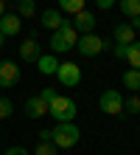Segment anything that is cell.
<instances>
[{"label":"cell","mask_w":140,"mask_h":155,"mask_svg":"<svg viewBox=\"0 0 140 155\" xmlns=\"http://www.w3.org/2000/svg\"><path fill=\"white\" fill-rule=\"evenodd\" d=\"M81 138V130L73 121H62V124H56L53 130H51V141L56 144V150H70V147H76Z\"/></svg>","instance_id":"6da1fadb"},{"label":"cell","mask_w":140,"mask_h":155,"mask_svg":"<svg viewBox=\"0 0 140 155\" xmlns=\"http://www.w3.org/2000/svg\"><path fill=\"white\" fill-rule=\"evenodd\" d=\"M76 40H79V34H76V28L70 25V20H67L62 28H56V31L51 34V51H53V54H64V51L76 48Z\"/></svg>","instance_id":"7a4b0ae2"},{"label":"cell","mask_w":140,"mask_h":155,"mask_svg":"<svg viewBox=\"0 0 140 155\" xmlns=\"http://www.w3.org/2000/svg\"><path fill=\"white\" fill-rule=\"evenodd\" d=\"M76 113H79V107H76V102H73L70 96H56L53 102L48 104V116L56 118V124L73 121V118H76Z\"/></svg>","instance_id":"3957f363"},{"label":"cell","mask_w":140,"mask_h":155,"mask_svg":"<svg viewBox=\"0 0 140 155\" xmlns=\"http://www.w3.org/2000/svg\"><path fill=\"white\" fill-rule=\"evenodd\" d=\"M76 48H79V54H81V57H98L101 51L112 48V42H107L104 37H98V34H79Z\"/></svg>","instance_id":"277c9868"},{"label":"cell","mask_w":140,"mask_h":155,"mask_svg":"<svg viewBox=\"0 0 140 155\" xmlns=\"http://www.w3.org/2000/svg\"><path fill=\"white\" fill-rule=\"evenodd\" d=\"M56 79H59L64 87H76V85H81V68L76 65V62H59Z\"/></svg>","instance_id":"5b68a950"},{"label":"cell","mask_w":140,"mask_h":155,"mask_svg":"<svg viewBox=\"0 0 140 155\" xmlns=\"http://www.w3.org/2000/svg\"><path fill=\"white\" fill-rule=\"evenodd\" d=\"M98 107L107 116H120L123 113V96H120V90H104L101 99H98Z\"/></svg>","instance_id":"8992f818"},{"label":"cell","mask_w":140,"mask_h":155,"mask_svg":"<svg viewBox=\"0 0 140 155\" xmlns=\"http://www.w3.org/2000/svg\"><path fill=\"white\" fill-rule=\"evenodd\" d=\"M95 23H98V20H95V14L87 12V8H84V12H79V14H73V20H70V25L76 28V34H92Z\"/></svg>","instance_id":"52a82bcc"},{"label":"cell","mask_w":140,"mask_h":155,"mask_svg":"<svg viewBox=\"0 0 140 155\" xmlns=\"http://www.w3.org/2000/svg\"><path fill=\"white\" fill-rule=\"evenodd\" d=\"M20 82V65L17 62H0V87H14Z\"/></svg>","instance_id":"ba28073f"},{"label":"cell","mask_w":140,"mask_h":155,"mask_svg":"<svg viewBox=\"0 0 140 155\" xmlns=\"http://www.w3.org/2000/svg\"><path fill=\"white\" fill-rule=\"evenodd\" d=\"M64 23H67V20L62 17V12H59V8H45V12L39 14V25H42V28L56 31V28H62Z\"/></svg>","instance_id":"9c48e42d"},{"label":"cell","mask_w":140,"mask_h":155,"mask_svg":"<svg viewBox=\"0 0 140 155\" xmlns=\"http://www.w3.org/2000/svg\"><path fill=\"white\" fill-rule=\"evenodd\" d=\"M20 28H23V20L17 14H3L0 17V34H3V37H17V34H20Z\"/></svg>","instance_id":"30bf717a"},{"label":"cell","mask_w":140,"mask_h":155,"mask_svg":"<svg viewBox=\"0 0 140 155\" xmlns=\"http://www.w3.org/2000/svg\"><path fill=\"white\" fill-rule=\"evenodd\" d=\"M112 37H115V42L132 45V42H137V31H135L129 23H118L115 28H112Z\"/></svg>","instance_id":"8fae6325"},{"label":"cell","mask_w":140,"mask_h":155,"mask_svg":"<svg viewBox=\"0 0 140 155\" xmlns=\"http://www.w3.org/2000/svg\"><path fill=\"white\" fill-rule=\"evenodd\" d=\"M20 59L36 65V59H39V42H36L34 37H28L25 42H20Z\"/></svg>","instance_id":"7c38bea8"},{"label":"cell","mask_w":140,"mask_h":155,"mask_svg":"<svg viewBox=\"0 0 140 155\" xmlns=\"http://www.w3.org/2000/svg\"><path fill=\"white\" fill-rule=\"evenodd\" d=\"M23 110H25V116H28V118H42V116H48V104H45L39 96H31V99L25 102Z\"/></svg>","instance_id":"4fadbf2b"},{"label":"cell","mask_w":140,"mask_h":155,"mask_svg":"<svg viewBox=\"0 0 140 155\" xmlns=\"http://www.w3.org/2000/svg\"><path fill=\"white\" fill-rule=\"evenodd\" d=\"M36 68H39V74H45V76H56L59 59H56L53 54H39V59H36Z\"/></svg>","instance_id":"5bb4252c"},{"label":"cell","mask_w":140,"mask_h":155,"mask_svg":"<svg viewBox=\"0 0 140 155\" xmlns=\"http://www.w3.org/2000/svg\"><path fill=\"white\" fill-rule=\"evenodd\" d=\"M123 85L129 87V93H140V71L129 68L126 74H123Z\"/></svg>","instance_id":"9a60e30c"},{"label":"cell","mask_w":140,"mask_h":155,"mask_svg":"<svg viewBox=\"0 0 140 155\" xmlns=\"http://www.w3.org/2000/svg\"><path fill=\"white\" fill-rule=\"evenodd\" d=\"M118 6H120V12H123L129 20H132V17H140V0H118Z\"/></svg>","instance_id":"2e32d148"},{"label":"cell","mask_w":140,"mask_h":155,"mask_svg":"<svg viewBox=\"0 0 140 155\" xmlns=\"http://www.w3.org/2000/svg\"><path fill=\"white\" fill-rule=\"evenodd\" d=\"M59 12L79 14V12H84V0H59Z\"/></svg>","instance_id":"e0dca14e"},{"label":"cell","mask_w":140,"mask_h":155,"mask_svg":"<svg viewBox=\"0 0 140 155\" xmlns=\"http://www.w3.org/2000/svg\"><path fill=\"white\" fill-rule=\"evenodd\" d=\"M123 113H129V116L140 113V93H129V99H123Z\"/></svg>","instance_id":"ac0fdd59"},{"label":"cell","mask_w":140,"mask_h":155,"mask_svg":"<svg viewBox=\"0 0 140 155\" xmlns=\"http://www.w3.org/2000/svg\"><path fill=\"white\" fill-rule=\"evenodd\" d=\"M126 62H129V65H132L135 71H140V42H132V45H129Z\"/></svg>","instance_id":"d6986e66"},{"label":"cell","mask_w":140,"mask_h":155,"mask_svg":"<svg viewBox=\"0 0 140 155\" xmlns=\"http://www.w3.org/2000/svg\"><path fill=\"white\" fill-rule=\"evenodd\" d=\"M34 155H59V150H56L53 141H39L36 150H34Z\"/></svg>","instance_id":"ffe728a7"},{"label":"cell","mask_w":140,"mask_h":155,"mask_svg":"<svg viewBox=\"0 0 140 155\" xmlns=\"http://www.w3.org/2000/svg\"><path fill=\"white\" fill-rule=\"evenodd\" d=\"M17 17H34L36 14V6L34 3H20V0H17V12H14Z\"/></svg>","instance_id":"44dd1931"},{"label":"cell","mask_w":140,"mask_h":155,"mask_svg":"<svg viewBox=\"0 0 140 155\" xmlns=\"http://www.w3.org/2000/svg\"><path fill=\"white\" fill-rule=\"evenodd\" d=\"M11 113H14V104H11V99L0 96V118H8Z\"/></svg>","instance_id":"7402d4cb"},{"label":"cell","mask_w":140,"mask_h":155,"mask_svg":"<svg viewBox=\"0 0 140 155\" xmlns=\"http://www.w3.org/2000/svg\"><path fill=\"white\" fill-rule=\"evenodd\" d=\"M112 54H115L118 59H126V54H129V45H123V42H112Z\"/></svg>","instance_id":"603a6c76"},{"label":"cell","mask_w":140,"mask_h":155,"mask_svg":"<svg viewBox=\"0 0 140 155\" xmlns=\"http://www.w3.org/2000/svg\"><path fill=\"white\" fill-rule=\"evenodd\" d=\"M56 96H59V93H56V90H53V87H45V90H42V93H39V99H42V102H45V104H51V102H53V99H56Z\"/></svg>","instance_id":"cb8c5ba5"},{"label":"cell","mask_w":140,"mask_h":155,"mask_svg":"<svg viewBox=\"0 0 140 155\" xmlns=\"http://www.w3.org/2000/svg\"><path fill=\"white\" fill-rule=\"evenodd\" d=\"M95 6H98V8H104V12H109V8L115 6V0H95Z\"/></svg>","instance_id":"d4e9b609"},{"label":"cell","mask_w":140,"mask_h":155,"mask_svg":"<svg viewBox=\"0 0 140 155\" xmlns=\"http://www.w3.org/2000/svg\"><path fill=\"white\" fill-rule=\"evenodd\" d=\"M6 155H28L25 147H11V150H6Z\"/></svg>","instance_id":"484cf974"},{"label":"cell","mask_w":140,"mask_h":155,"mask_svg":"<svg viewBox=\"0 0 140 155\" xmlns=\"http://www.w3.org/2000/svg\"><path fill=\"white\" fill-rule=\"evenodd\" d=\"M39 141H51V130H39Z\"/></svg>","instance_id":"4316f807"},{"label":"cell","mask_w":140,"mask_h":155,"mask_svg":"<svg viewBox=\"0 0 140 155\" xmlns=\"http://www.w3.org/2000/svg\"><path fill=\"white\" fill-rule=\"evenodd\" d=\"M6 14V0H0V17Z\"/></svg>","instance_id":"83f0119b"},{"label":"cell","mask_w":140,"mask_h":155,"mask_svg":"<svg viewBox=\"0 0 140 155\" xmlns=\"http://www.w3.org/2000/svg\"><path fill=\"white\" fill-rule=\"evenodd\" d=\"M3 40H6V37H3V34H0V48H3Z\"/></svg>","instance_id":"f1b7e54d"},{"label":"cell","mask_w":140,"mask_h":155,"mask_svg":"<svg viewBox=\"0 0 140 155\" xmlns=\"http://www.w3.org/2000/svg\"><path fill=\"white\" fill-rule=\"evenodd\" d=\"M20 3H36V0H20Z\"/></svg>","instance_id":"f546056e"},{"label":"cell","mask_w":140,"mask_h":155,"mask_svg":"<svg viewBox=\"0 0 140 155\" xmlns=\"http://www.w3.org/2000/svg\"><path fill=\"white\" fill-rule=\"evenodd\" d=\"M137 42H140V31H137Z\"/></svg>","instance_id":"4dcf8cb0"}]
</instances>
